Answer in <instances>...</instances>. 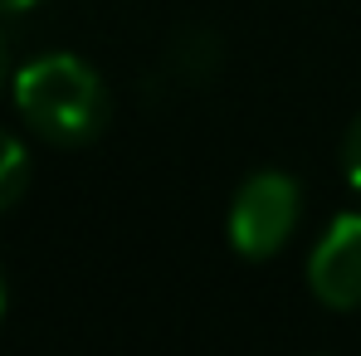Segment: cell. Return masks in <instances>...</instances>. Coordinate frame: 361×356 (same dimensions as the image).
Listing matches in <instances>:
<instances>
[{"instance_id": "obj_1", "label": "cell", "mask_w": 361, "mask_h": 356, "mask_svg": "<svg viewBox=\"0 0 361 356\" xmlns=\"http://www.w3.org/2000/svg\"><path fill=\"white\" fill-rule=\"evenodd\" d=\"M10 93H15L20 118L54 147H83L113 118V98H108L103 73L93 63H83L78 54L30 59L15 73Z\"/></svg>"}, {"instance_id": "obj_3", "label": "cell", "mask_w": 361, "mask_h": 356, "mask_svg": "<svg viewBox=\"0 0 361 356\" xmlns=\"http://www.w3.org/2000/svg\"><path fill=\"white\" fill-rule=\"evenodd\" d=\"M307 288L332 312L361 307V215H337L307 254Z\"/></svg>"}, {"instance_id": "obj_4", "label": "cell", "mask_w": 361, "mask_h": 356, "mask_svg": "<svg viewBox=\"0 0 361 356\" xmlns=\"http://www.w3.org/2000/svg\"><path fill=\"white\" fill-rule=\"evenodd\" d=\"M215 63H220V44H215L205 30H190V35H180L176 44H171V54H166V68L176 73L185 88H200V83H210Z\"/></svg>"}, {"instance_id": "obj_2", "label": "cell", "mask_w": 361, "mask_h": 356, "mask_svg": "<svg viewBox=\"0 0 361 356\" xmlns=\"http://www.w3.org/2000/svg\"><path fill=\"white\" fill-rule=\"evenodd\" d=\"M302 220V190L298 180L279 166H264L254 176L240 180L235 200H230V244L240 259H274Z\"/></svg>"}, {"instance_id": "obj_8", "label": "cell", "mask_w": 361, "mask_h": 356, "mask_svg": "<svg viewBox=\"0 0 361 356\" xmlns=\"http://www.w3.org/2000/svg\"><path fill=\"white\" fill-rule=\"evenodd\" d=\"M0 88H5V44H0Z\"/></svg>"}, {"instance_id": "obj_7", "label": "cell", "mask_w": 361, "mask_h": 356, "mask_svg": "<svg viewBox=\"0 0 361 356\" xmlns=\"http://www.w3.org/2000/svg\"><path fill=\"white\" fill-rule=\"evenodd\" d=\"M39 0H0V15H25V10H35Z\"/></svg>"}, {"instance_id": "obj_6", "label": "cell", "mask_w": 361, "mask_h": 356, "mask_svg": "<svg viewBox=\"0 0 361 356\" xmlns=\"http://www.w3.org/2000/svg\"><path fill=\"white\" fill-rule=\"evenodd\" d=\"M342 161H347V176H352V185L361 190V113H357V122L347 127V147H342Z\"/></svg>"}, {"instance_id": "obj_9", "label": "cell", "mask_w": 361, "mask_h": 356, "mask_svg": "<svg viewBox=\"0 0 361 356\" xmlns=\"http://www.w3.org/2000/svg\"><path fill=\"white\" fill-rule=\"evenodd\" d=\"M0 317H5V283H0Z\"/></svg>"}, {"instance_id": "obj_5", "label": "cell", "mask_w": 361, "mask_h": 356, "mask_svg": "<svg viewBox=\"0 0 361 356\" xmlns=\"http://www.w3.org/2000/svg\"><path fill=\"white\" fill-rule=\"evenodd\" d=\"M25 185H30V152L15 132L0 127V215L25 195Z\"/></svg>"}]
</instances>
